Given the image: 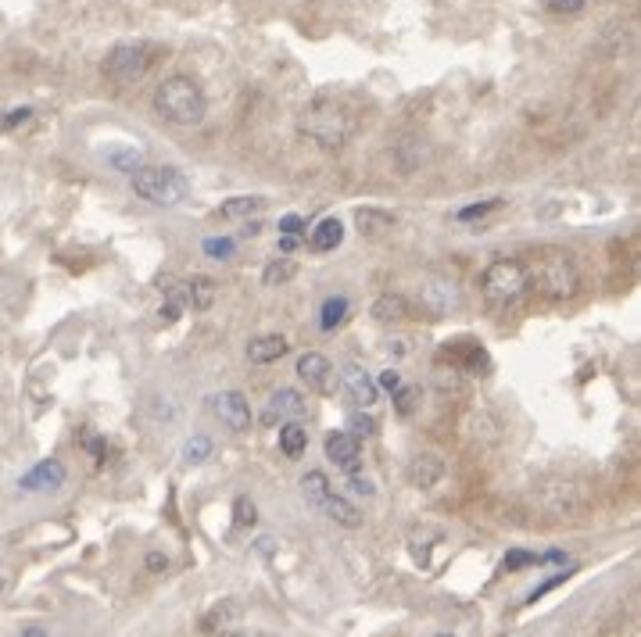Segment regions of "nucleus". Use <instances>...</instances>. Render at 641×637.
<instances>
[{"mask_svg": "<svg viewBox=\"0 0 641 637\" xmlns=\"http://www.w3.org/2000/svg\"><path fill=\"white\" fill-rule=\"evenodd\" d=\"M523 269H527V287L541 290V294L552 301L573 298L577 287H581L577 262H573L570 251H559V247H541L538 255L530 258Z\"/></svg>", "mask_w": 641, "mask_h": 637, "instance_id": "f257e3e1", "label": "nucleus"}, {"mask_svg": "<svg viewBox=\"0 0 641 637\" xmlns=\"http://www.w3.org/2000/svg\"><path fill=\"white\" fill-rule=\"evenodd\" d=\"M154 111L172 126H197L208 115V97L205 90L194 83L190 76H169L154 86L151 97Z\"/></svg>", "mask_w": 641, "mask_h": 637, "instance_id": "f03ea898", "label": "nucleus"}, {"mask_svg": "<svg viewBox=\"0 0 641 637\" xmlns=\"http://www.w3.org/2000/svg\"><path fill=\"white\" fill-rule=\"evenodd\" d=\"M298 129L308 140H316L319 147H344L348 136L355 133V115H351L344 104L330 101V97H319L316 104H308V108L301 111Z\"/></svg>", "mask_w": 641, "mask_h": 637, "instance_id": "7ed1b4c3", "label": "nucleus"}, {"mask_svg": "<svg viewBox=\"0 0 641 637\" xmlns=\"http://www.w3.org/2000/svg\"><path fill=\"white\" fill-rule=\"evenodd\" d=\"M129 187L137 190V197L158 204V208H176L190 194L187 176L169 169V165H140V169L129 172Z\"/></svg>", "mask_w": 641, "mask_h": 637, "instance_id": "20e7f679", "label": "nucleus"}, {"mask_svg": "<svg viewBox=\"0 0 641 637\" xmlns=\"http://www.w3.org/2000/svg\"><path fill=\"white\" fill-rule=\"evenodd\" d=\"M480 290H484V298L498 308L516 305L530 290L527 269H523V262H516V258H495L488 269L480 272Z\"/></svg>", "mask_w": 641, "mask_h": 637, "instance_id": "39448f33", "label": "nucleus"}, {"mask_svg": "<svg viewBox=\"0 0 641 637\" xmlns=\"http://www.w3.org/2000/svg\"><path fill=\"white\" fill-rule=\"evenodd\" d=\"M151 47L147 43H119L104 58V76L115 86H137L151 68Z\"/></svg>", "mask_w": 641, "mask_h": 637, "instance_id": "423d86ee", "label": "nucleus"}, {"mask_svg": "<svg viewBox=\"0 0 641 637\" xmlns=\"http://www.w3.org/2000/svg\"><path fill=\"white\" fill-rule=\"evenodd\" d=\"M294 373H298V380L305 383L308 391H316V394H334L337 391L334 362H330L326 355H319V351H308V355H301L298 366H294Z\"/></svg>", "mask_w": 641, "mask_h": 637, "instance_id": "0eeeda50", "label": "nucleus"}, {"mask_svg": "<svg viewBox=\"0 0 641 637\" xmlns=\"http://www.w3.org/2000/svg\"><path fill=\"white\" fill-rule=\"evenodd\" d=\"M419 305L427 308L430 315H448L452 308L462 305L459 287L448 276H423L419 280Z\"/></svg>", "mask_w": 641, "mask_h": 637, "instance_id": "6e6552de", "label": "nucleus"}, {"mask_svg": "<svg viewBox=\"0 0 641 637\" xmlns=\"http://www.w3.org/2000/svg\"><path fill=\"white\" fill-rule=\"evenodd\" d=\"M308 416V401L301 391H294V387H280V391L269 394V405H265L262 419L269 426L276 423H301V419Z\"/></svg>", "mask_w": 641, "mask_h": 637, "instance_id": "1a4fd4ad", "label": "nucleus"}, {"mask_svg": "<svg viewBox=\"0 0 641 637\" xmlns=\"http://www.w3.org/2000/svg\"><path fill=\"white\" fill-rule=\"evenodd\" d=\"M212 412H215V419H219V423L230 426L233 434H248V430H251V408H248V401H244V394H240V391L215 394Z\"/></svg>", "mask_w": 641, "mask_h": 637, "instance_id": "9d476101", "label": "nucleus"}, {"mask_svg": "<svg viewBox=\"0 0 641 637\" xmlns=\"http://www.w3.org/2000/svg\"><path fill=\"white\" fill-rule=\"evenodd\" d=\"M326 459L334 462L337 469H344V473H359L362 466V448H359V437H351L348 430H337V434L326 437Z\"/></svg>", "mask_w": 641, "mask_h": 637, "instance_id": "9b49d317", "label": "nucleus"}, {"mask_svg": "<svg viewBox=\"0 0 641 637\" xmlns=\"http://www.w3.org/2000/svg\"><path fill=\"white\" fill-rule=\"evenodd\" d=\"M462 344H466V348H459V340H448V348H445L448 358H459L455 369H459V373H470V376H488V369H491L488 351L480 348V344H473V340H462Z\"/></svg>", "mask_w": 641, "mask_h": 637, "instance_id": "f8f14e48", "label": "nucleus"}, {"mask_svg": "<svg viewBox=\"0 0 641 637\" xmlns=\"http://www.w3.org/2000/svg\"><path fill=\"white\" fill-rule=\"evenodd\" d=\"M61 484H65V466L58 459H43L40 466H33L18 480L22 491H58Z\"/></svg>", "mask_w": 641, "mask_h": 637, "instance_id": "ddd939ff", "label": "nucleus"}, {"mask_svg": "<svg viewBox=\"0 0 641 637\" xmlns=\"http://www.w3.org/2000/svg\"><path fill=\"white\" fill-rule=\"evenodd\" d=\"M445 480V462L437 459V455H430V451H423V455H416V459L409 462V484L419 487V491H430V487H437Z\"/></svg>", "mask_w": 641, "mask_h": 637, "instance_id": "4468645a", "label": "nucleus"}, {"mask_svg": "<svg viewBox=\"0 0 641 637\" xmlns=\"http://www.w3.org/2000/svg\"><path fill=\"white\" fill-rule=\"evenodd\" d=\"M341 383L348 387V394H351V401H355V405L369 408L373 401H377V383L369 380L366 369L355 366V362H348V366L341 369Z\"/></svg>", "mask_w": 641, "mask_h": 637, "instance_id": "2eb2a0df", "label": "nucleus"}, {"mask_svg": "<svg viewBox=\"0 0 641 637\" xmlns=\"http://www.w3.org/2000/svg\"><path fill=\"white\" fill-rule=\"evenodd\" d=\"M287 337L283 333H262V337H255L248 344V358L255 362V366H269V362H280L283 355H287Z\"/></svg>", "mask_w": 641, "mask_h": 637, "instance_id": "dca6fc26", "label": "nucleus"}, {"mask_svg": "<svg viewBox=\"0 0 641 637\" xmlns=\"http://www.w3.org/2000/svg\"><path fill=\"white\" fill-rule=\"evenodd\" d=\"M323 516H330L337 523V527H344V530H359L362 527V512H359V505H351L344 494H337V491H330V498L323 502Z\"/></svg>", "mask_w": 641, "mask_h": 637, "instance_id": "f3484780", "label": "nucleus"}, {"mask_svg": "<svg viewBox=\"0 0 641 637\" xmlns=\"http://www.w3.org/2000/svg\"><path fill=\"white\" fill-rule=\"evenodd\" d=\"M237 620H240V605L233 602V598H226V602H215L212 609H208V616L201 620V630H205V634H219V630H230Z\"/></svg>", "mask_w": 641, "mask_h": 637, "instance_id": "a211bd4d", "label": "nucleus"}, {"mask_svg": "<svg viewBox=\"0 0 641 637\" xmlns=\"http://www.w3.org/2000/svg\"><path fill=\"white\" fill-rule=\"evenodd\" d=\"M355 226H359L362 237H384L394 230V215L380 212V208H359L355 212Z\"/></svg>", "mask_w": 641, "mask_h": 637, "instance_id": "6ab92c4d", "label": "nucleus"}, {"mask_svg": "<svg viewBox=\"0 0 641 637\" xmlns=\"http://www.w3.org/2000/svg\"><path fill=\"white\" fill-rule=\"evenodd\" d=\"M183 301L187 305H194L197 312H205V308H212L215 301V280L212 276H194V280H183Z\"/></svg>", "mask_w": 641, "mask_h": 637, "instance_id": "aec40b11", "label": "nucleus"}, {"mask_svg": "<svg viewBox=\"0 0 641 637\" xmlns=\"http://www.w3.org/2000/svg\"><path fill=\"white\" fill-rule=\"evenodd\" d=\"M369 315L377 319V323H402L405 315H409V301L402 294H380L369 308Z\"/></svg>", "mask_w": 641, "mask_h": 637, "instance_id": "412c9836", "label": "nucleus"}, {"mask_svg": "<svg viewBox=\"0 0 641 637\" xmlns=\"http://www.w3.org/2000/svg\"><path fill=\"white\" fill-rule=\"evenodd\" d=\"M344 240V226L341 219H323L312 230V237H308V244H312V251H337Z\"/></svg>", "mask_w": 641, "mask_h": 637, "instance_id": "4be33fe9", "label": "nucleus"}, {"mask_svg": "<svg viewBox=\"0 0 641 637\" xmlns=\"http://www.w3.org/2000/svg\"><path fill=\"white\" fill-rule=\"evenodd\" d=\"M330 480H326V473H319V469H312V473L301 476V494H305V502L312 505V509H323V502L330 498Z\"/></svg>", "mask_w": 641, "mask_h": 637, "instance_id": "5701e85b", "label": "nucleus"}, {"mask_svg": "<svg viewBox=\"0 0 641 637\" xmlns=\"http://www.w3.org/2000/svg\"><path fill=\"white\" fill-rule=\"evenodd\" d=\"M280 448L287 459H301L308 448V430L301 423H280Z\"/></svg>", "mask_w": 641, "mask_h": 637, "instance_id": "b1692460", "label": "nucleus"}, {"mask_svg": "<svg viewBox=\"0 0 641 637\" xmlns=\"http://www.w3.org/2000/svg\"><path fill=\"white\" fill-rule=\"evenodd\" d=\"M348 298H326L323 301V308H319V326H323L326 333L330 330H337V326L348 319Z\"/></svg>", "mask_w": 641, "mask_h": 637, "instance_id": "393cba45", "label": "nucleus"}, {"mask_svg": "<svg viewBox=\"0 0 641 637\" xmlns=\"http://www.w3.org/2000/svg\"><path fill=\"white\" fill-rule=\"evenodd\" d=\"M294 276H298V265H294L291 258H276V262L265 265L262 283L265 287H283V283H291Z\"/></svg>", "mask_w": 641, "mask_h": 637, "instance_id": "a878e982", "label": "nucleus"}, {"mask_svg": "<svg viewBox=\"0 0 641 637\" xmlns=\"http://www.w3.org/2000/svg\"><path fill=\"white\" fill-rule=\"evenodd\" d=\"M265 208L262 197H230L223 204V215L226 219H248V215H258Z\"/></svg>", "mask_w": 641, "mask_h": 637, "instance_id": "bb28decb", "label": "nucleus"}, {"mask_svg": "<svg viewBox=\"0 0 641 637\" xmlns=\"http://www.w3.org/2000/svg\"><path fill=\"white\" fill-rule=\"evenodd\" d=\"M233 523H237V527H255L258 523V509L248 494H240L237 502H233Z\"/></svg>", "mask_w": 641, "mask_h": 637, "instance_id": "cd10ccee", "label": "nucleus"}, {"mask_svg": "<svg viewBox=\"0 0 641 637\" xmlns=\"http://www.w3.org/2000/svg\"><path fill=\"white\" fill-rule=\"evenodd\" d=\"M502 208V197H491V201H480V204H470V208H459L455 219L459 222H473V219H484V215L498 212Z\"/></svg>", "mask_w": 641, "mask_h": 637, "instance_id": "c85d7f7f", "label": "nucleus"}, {"mask_svg": "<svg viewBox=\"0 0 641 637\" xmlns=\"http://www.w3.org/2000/svg\"><path fill=\"white\" fill-rule=\"evenodd\" d=\"M208 455H212V441H208L205 434L190 437V441L183 444V459H187V462H194V466H197V462H205Z\"/></svg>", "mask_w": 641, "mask_h": 637, "instance_id": "c756f323", "label": "nucleus"}, {"mask_svg": "<svg viewBox=\"0 0 641 637\" xmlns=\"http://www.w3.org/2000/svg\"><path fill=\"white\" fill-rule=\"evenodd\" d=\"M416 401H419V387H398V391H394L398 416H412V412H416Z\"/></svg>", "mask_w": 641, "mask_h": 637, "instance_id": "7c9ffc66", "label": "nucleus"}, {"mask_svg": "<svg viewBox=\"0 0 641 637\" xmlns=\"http://www.w3.org/2000/svg\"><path fill=\"white\" fill-rule=\"evenodd\" d=\"M348 426H351V437H369V434H377V419L369 416V412H355V416L348 419Z\"/></svg>", "mask_w": 641, "mask_h": 637, "instance_id": "2f4dec72", "label": "nucleus"}, {"mask_svg": "<svg viewBox=\"0 0 641 637\" xmlns=\"http://www.w3.org/2000/svg\"><path fill=\"white\" fill-rule=\"evenodd\" d=\"M538 562H541V555H534V552H509L502 566L513 573V570H523V566H538Z\"/></svg>", "mask_w": 641, "mask_h": 637, "instance_id": "473e14b6", "label": "nucleus"}, {"mask_svg": "<svg viewBox=\"0 0 641 637\" xmlns=\"http://www.w3.org/2000/svg\"><path fill=\"white\" fill-rule=\"evenodd\" d=\"M79 444H83L90 455H94L97 462H104L108 459V441L104 437H94V434H79Z\"/></svg>", "mask_w": 641, "mask_h": 637, "instance_id": "72a5a7b5", "label": "nucleus"}, {"mask_svg": "<svg viewBox=\"0 0 641 637\" xmlns=\"http://www.w3.org/2000/svg\"><path fill=\"white\" fill-rule=\"evenodd\" d=\"M584 4H588V0H545V8L556 11V15H577Z\"/></svg>", "mask_w": 641, "mask_h": 637, "instance_id": "f704fd0d", "label": "nucleus"}, {"mask_svg": "<svg viewBox=\"0 0 641 637\" xmlns=\"http://www.w3.org/2000/svg\"><path fill=\"white\" fill-rule=\"evenodd\" d=\"M205 255H212V258H219V262H223V258H230L233 255V240H205Z\"/></svg>", "mask_w": 641, "mask_h": 637, "instance_id": "c9c22d12", "label": "nucleus"}, {"mask_svg": "<svg viewBox=\"0 0 641 637\" xmlns=\"http://www.w3.org/2000/svg\"><path fill=\"white\" fill-rule=\"evenodd\" d=\"M33 119V108H15V111H8L4 119H0V129H15V126H22V122H29Z\"/></svg>", "mask_w": 641, "mask_h": 637, "instance_id": "e433bc0d", "label": "nucleus"}, {"mask_svg": "<svg viewBox=\"0 0 641 637\" xmlns=\"http://www.w3.org/2000/svg\"><path fill=\"white\" fill-rule=\"evenodd\" d=\"M348 487H351V494H359V498H373V494H377V487L369 484V480H362L359 473H351Z\"/></svg>", "mask_w": 641, "mask_h": 637, "instance_id": "4c0bfd02", "label": "nucleus"}, {"mask_svg": "<svg viewBox=\"0 0 641 637\" xmlns=\"http://www.w3.org/2000/svg\"><path fill=\"white\" fill-rule=\"evenodd\" d=\"M280 230L287 233V237H298V233L305 230V222H301V215H283V219H280Z\"/></svg>", "mask_w": 641, "mask_h": 637, "instance_id": "58836bf2", "label": "nucleus"}, {"mask_svg": "<svg viewBox=\"0 0 641 637\" xmlns=\"http://www.w3.org/2000/svg\"><path fill=\"white\" fill-rule=\"evenodd\" d=\"M380 387L394 394L398 387H402V373H398V369H384V373H380Z\"/></svg>", "mask_w": 641, "mask_h": 637, "instance_id": "ea45409f", "label": "nucleus"}, {"mask_svg": "<svg viewBox=\"0 0 641 637\" xmlns=\"http://www.w3.org/2000/svg\"><path fill=\"white\" fill-rule=\"evenodd\" d=\"M566 577H570V573H559V577L545 580V584H541V587H538V591H530V598H527V602H538V598H541V595H545V591H552V587H556V584H563V580H566Z\"/></svg>", "mask_w": 641, "mask_h": 637, "instance_id": "a19ab883", "label": "nucleus"}, {"mask_svg": "<svg viewBox=\"0 0 641 637\" xmlns=\"http://www.w3.org/2000/svg\"><path fill=\"white\" fill-rule=\"evenodd\" d=\"M158 315H162L165 323H176V319H180V301H172V298H169L162 308H158Z\"/></svg>", "mask_w": 641, "mask_h": 637, "instance_id": "79ce46f5", "label": "nucleus"}, {"mask_svg": "<svg viewBox=\"0 0 641 637\" xmlns=\"http://www.w3.org/2000/svg\"><path fill=\"white\" fill-rule=\"evenodd\" d=\"M165 566H169V559H165L162 552H151V555H147V570H151V573H162Z\"/></svg>", "mask_w": 641, "mask_h": 637, "instance_id": "37998d69", "label": "nucleus"}, {"mask_svg": "<svg viewBox=\"0 0 641 637\" xmlns=\"http://www.w3.org/2000/svg\"><path fill=\"white\" fill-rule=\"evenodd\" d=\"M226 637H276L269 630H237V634H226Z\"/></svg>", "mask_w": 641, "mask_h": 637, "instance_id": "c03bdc74", "label": "nucleus"}, {"mask_svg": "<svg viewBox=\"0 0 641 637\" xmlns=\"http://www.w3.org/2000/svg\"><path fill=\"white\" fill-rule=\"evenodd\" d=\"M22 637H47V630H40V627H33V630H26Z\"/></svg>", "mask_w": 641, "mask_h": 637, "instance_id": "a18cd8bd", "label": "nucleus"}, {"mask_svg": "<svg viewBox=\"0 0 641 637\" xmlns=\"http://www.w3.org/2000/svg\"><path fill=\"white\" fill-rule=\"evenodd\" d=\"M434 637H452V634H434Z\"/></svg>", "mask_w": 641, "mask_h": 637, "instance_id": "49530a36", "label": "nucleus"}, {"mask_svg": "<svg viewBox=\"0 0 641 637\" xmlns=\"http://www.w3.org/2000/svg\"><path fill=\"white\" fill-rule=\"evenodd\" d=\"M0 587H4V580H0Z\"/></svg>", "mask_w": 641, "mask_h": 637, "instance_id": "de8ad7c7", "label": "nucleus"}]
</instances>
